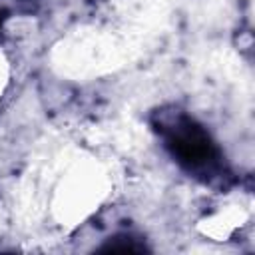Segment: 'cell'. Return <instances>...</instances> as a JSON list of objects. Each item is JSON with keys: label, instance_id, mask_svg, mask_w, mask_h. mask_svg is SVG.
Listing matches in <instances>:
<instances>
[{"label": "cell", "instance_id": "1", "mask_svg": "<svg viewBox=\"0 0 255 255\" xmlns=\"http://www.w3.org/2000/svg\"><path fill=\"white\" fill-rule=\"evenodd\" d=\"M173 159L193 175L213 177L221 169V155L203 126L177 108H163L153 122Z\"/></svg>", "mask_w": 255, "mask_h": 255}, {"label": "cell", "instance_id": "2", "mask_svg": "<svg viewBox=\"0 0 255 255\" xmlns=\"http://www.w3.org/2000/svg\"><path fill=\"white\" fill-rule=\"evenodd\" d=\"M6 78H8V68H6V62H4V58L0 56V94L4 92V86H6Z\"/></svg>", "mask_w": 255, "mask_h": 255}]
</instances>
